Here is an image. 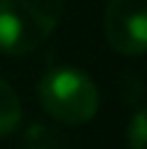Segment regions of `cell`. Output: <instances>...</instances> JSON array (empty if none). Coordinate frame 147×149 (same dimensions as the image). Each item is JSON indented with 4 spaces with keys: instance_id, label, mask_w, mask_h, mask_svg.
<instances>
[{
    "instance_id": "1",
    "label": "cell",
    "mask_w": 147,
    "mask_h": 149,
    "mask_svg": "<svg viewBox=\"0 0 147 149\" xmlns=\"http://www.w3.org/2000/svg\"><path fill=\"white\" fill-rule=\"evenodd\" d=\"M64 0H0V52H34L61 20Z\"/></svg>"
},
{
    "instance_id": "2",
    "label": "cell",
    "mask_w": 147,
    "mask_h": 149,
    "mask_svg": "<svg viewBox=\"0 0 147 149\" xmlns=\"http://www.w3.org/2000/svg\"><path fill=\"white\" fill-rule=\"evenodd\" d=\"M39 100L54 120L83 125L98 110V88L81 69H54L39 83Z\"/></svg>"
},
{
    "instance_id": "3",
    "label": "cell",
    "mask_w": 147,
    "mask_h": 149,
    "mask_svg": "<svg viewBox=\"0 0 147 149\" xmlns=\"http://www.w3.org/2000/svg\"><path fill=\"white\" fill-rule=\"evenodd\" d=\"M103 27L118 54L140 56L147 47V0H110Z\"/></svg>"
},
{
    "instance_id": "4",
    "label": "cell",
    "mask_w": 147,
    "mask_h": 149,
    "mask_svg": "<svg viewBox=\"0 0 147 149\" xmlns=\"http://www.w3.org/2000/svg\"><path fill=\"white\" fill-rule=\"evenodd\" d=\"M22 122V105L10 83L0 78V137H8Z\"/></svg>"
},
{
    "instance_id": "5",
    "label": "cell",
    "mask_w": 147,
    "mask_h": 149,
    "mask_svg": "<svg viewBox=\"0 0 147 149\" xmlns=\"http://www.w3.org/2000/svg\"><path fill=\"white\" fill-rule=\"evenodd\" d=\"M24 149H69V147L61 142L59 134H54L44 125H34L24 134Z\"/></svg>"
},
{
    "instance_id": "6",
    "label": "cell",
    "mask_w": 147,
    "mask_h": 149,
    "mask_svg": "<svg viewBox=\"0 0 147 149\" xmlns=\"http://www.w3.org/2000/svg\"><path fill=\"white\" fill-rule=\"evenodd\" d=\"M145 137H147V125H145V113H137L127 127V144L130 149H145Z\"/></svg>"
}]
</instances>
